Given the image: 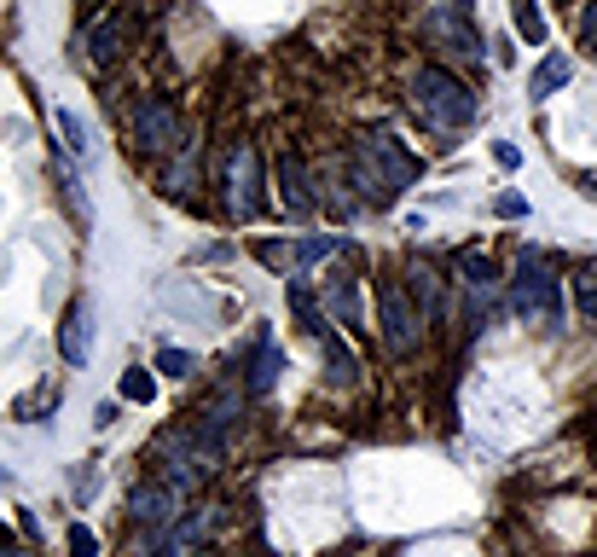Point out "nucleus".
<instances>
[{
	"mask_svg": "<svg viewBox=\"0 0 597 557\" xmlns=\"http://www.w3.org/2000/svg\"><path fill=\"white\" fill-rule=\"evenodd\" d=\"M331 250H336V239H302V244H296V267H314V262H325Z\"/></svg>",
	"mask_w": 597,
	"mask_h": 557,
	"instance_id": "bb28decb",
	"label": "nucleus"
},
{
	"mask_svg": "<svg viewBox=\"0 0 597 557\" xmlns=\"http://www.w3.org/2000/svg\"><path fill=\"white\" fill-rule=\"evenodd\" d=\"M575 291H580V308L597 320V273H580V285H575Z\"/></svg>",
	"mask_w": 597,
	"mask_h": 557,
	"instance_id": "c756f323",
	"label": "nucleus"
},
{
	"mask_svg": "<svg viewBox=\"0 0 597 557\" xmlns=\"http://www.w3.org/2000/svg\"><path fill=\"white\" fill-rule=\"evenodd\" d=\"M325 308L343 320V325H360V285H354V273H325Z\"/></svg>",
	"mask_w": 597,
	"mask_h": 557,
	"instance_id": "f8f14e48",
	"label": "nucleus"
},
{
	"mask_svg": "<svg viewBox=\"0 0 597 557\" xmlns=\"http://www.w3.org/2000/svg\"><path fill=\"white\" fill-rule=\"evenodd\" d=\"M122 36H128L122 18H99L93 30H88V59L93 64H117L122 59Z\"/></svg>",
	"mask_w": 597,
	"mask_h": 557,
	"instance_id": "ddd939ff",
	"label": "nucleus"
},
{
	"mask_svg": "<svg viewBox=\"0 0 597 557\" xmlns=\"http://www.w3.org/2000/svg\"><path fill=\"white\" fill-rule=\"evenodd\" d=\"M158 366H163L169 377H192V354H186V348H163Z\"/></svg>",
	"mask_w": 597,
	"mask_h": 557,
	"instance_id": "cd10ccee",
	"label": "nucleus"
},
{
	"mask_svg": "<svg viewBox=\"0 0 597 557\" xmlns=\"http://www.w3.org/2000/svg\"><path fill=\"white\" fill-rule=\"evenodd\" d=\"M64 546H70V557H99V535L88 523H75L70 535H64Z\"/></svg>",
	"mask_w": 597,
	"mask_h": 557,
	"instance_id": "393cba45",
	"label": "nucleus"
},
{
	"mask_svg": "<svg viewBox=\"0 0 597 557\" xmlns=\"http://www.w3.org/2000/svg\"><path fill=\"white\" fill-rule=\"evenodd\" d=\"M59 186H64V198H70L75 221H88V192H82V181H75V169H70V151L59 158Z\"/></svg>",
	"mask_w": 597,
	"mask_h": 557,
	"instance_id": "b1692460",
	"label": "nucleus"
},
{
	"mask_svg": "<svg viewBox=\"0 0 597 557\" xmlns=\"http://www.w3.org/2000/svg\"><path fill=\"white\" fill-rule=\"evenodd\" d=\"M273 384H279V348H273V337H262V348H255V366H250V389L267 395Z\"/></svg>",
	"mask_w": 597,
	"mask_h": 557,
	"instance_id": "412c9836",
	"label": "nucleus"
},
{
	"mask_svg": "<svg viewBox=\"0 0 597 557\" xmlns=\"http://www.w3.org/2000/svg\"><path fill=\"white\" fill-rule=\"evenodd\" d=\"M59 401H64V384H59V377H47V384H36L30 395L12 401V418H41L47 407H59Z\"/></svg>",
	"mask_w": 597,
	"mask_h": 557,
	"instance_id": "a211bd4d",
	"label": "nucleus"
},
{
	"mask_svg": "<svg viewBox=\"0 0 597 557\" xmlns=\"http://www.w3.org/2000/svg\"><path fill=\"white\" fill-rule=\"evenodd\" d=\"M88 343H93L88 302H70V308H64V325H59V354H64V366H88Z\"/></svg>",
	"mask_w": 597,
	"mask_h": 557,
	"instance_id": "9d476101",
	"label": "nucleus"
},
{
	"mask_svg": "<svg viewBox=\"0 0 597 557\" xmlns=\"http://www.w3.org/2000/svg\"><path fill=\"white\" fill-rule=\"evenodd\" d=\"M510 308L523 320H545L557 332L563 325V278L552 273V262L539 256V250H523V262H516V278H510Z\"/></svg>",
	"mask_w": 597,
	"mask_h": 557,
	"instance_id": "7ed1b4c3",
	"label": "nucleus"
},
{
	"mask_svg": "<svg viewBox=\"0 0 597 557\" xmlns=\"http://www.w3.org/2000/svg\"><path fill=\"white\" fill-rule=\"evenodd\" d=\"M510 23L523 30V41L528 47H539L545 41V18H539V0H510Z\"/></svg>",
	"mask_w": 597,
	"mask_h": 557,
	"instance_id": "4be33fe9",
	"label": "nucleus"
},
{
	"mask_svg": "<svg viewBox=\"0 0 597 557\" xmlns=\"http://www.w3.org/2000/svg\"><path fill=\"white\" fill-rule=\"evenodd\" d=\"M320 343H325V366H331V384H336V389H354V384H360V361H354V348H348L343 337H336V332H325Z\"/></svg>",
	"mask_w": 597,
	"mask_h": 557,
	"instance_id": "4468645a",
	"label": "nucleus"
},
{
	"mask_svg": "<svg viewBox=\"0 0 597 557\" xmlns=\"http://www.w3.org/2000/svg\"><path fill=\"white\" fill-rule=\"evenodd\" d=\"M122 401H134V407H151V401H158V377H151L145 366H128V372H122Z\"/></svg>",
	"mask_w": 597,
	"mask_h": 557,
	"instance_id": "5701e85b",
	"label": "nucleus"
},
{
	"mask_svg": "<svg viewBox=\"0 0 597 557\" xmlns=\"http://www.w3.org/2000/svg\"><path fill=\"white\" fill-rule=\"evenodd\" d=\"M53 129L64 134V151H70L75 163H88V158H93V140H88V129H82V117H75V111H64V105H59V111H53Z\"/></svg>",
	"mask_w": 597,
	"mask_h": 557,
	"instance_id": "6ab92c4d",
	"label": "nucleus"
},
{
	"mask_svg": "<svg viewBox=\"0 0 597 557\" xmlns=\"http://www.w3.org/2000/svg\"><path fill=\"white\" fill-rule=\"evenodd\" d=\"M493 215H499V221H528V198L523 192H499V198H493Z\"/></svg>",
	"mask_w": 597,
	"mask_h": 557,
	"instance_id": "a878e982",
	"label": "nucleus"
},
{
	"mask_svg": "<svg viewBox=\"0 0 597 557\" xmlns=\"http://www.w3.org/2000/svg\"><path fill=\"white\" fill-rule=\"evenodd\" d=\"M291 314L302 320V332H307V337H325V332H331V325H325V308L314 302V291H307L302 278H291Z\"/></svg>",
	"mask_w": 597,
	"mask_h": 557,
	"instance_id": "f3484780",
	"label": "nucleus"
},
{
	"mask_svg": "<svg viewBox=\"0 0 597 557\" xmlns=\"http://www.w3.org/2000/svg\"><path fill=\"white\" fill-rule=\"evenodd\" d=\"M226 204H232V215H244V221H255V215H262V151H255L250 140H244V145H232V169H226Z\"/></svg>",
	"mask_w": 597,
	"mask_h": 557,
	"instance_id": "423d86ee",
	"label": "nucleus"
},
{
	"mask_svg": "<svg viewBox=\"0 0 597 557\" xmlns=\"http://www.w3.org/2000/svg\"><path fill=\"white\" fill-rule=\"evenodd\" d=\"M493 163H499V169H523V151H516L510 140H493Z\"/></svg>",
	"mask_w": 597,
	"mask_h": 557,
	"instance_id": "c85d7f7f",
	"label": "nucleus"
},
{
	"mask_svg": "<svg viewBox=\"0 0 597 557\" xmlns=\"http://www.w3.org/2000/svg\"><path fill=\"white\" fill-rule=\"evenodd\" d=\"M128 517H134V528H151V535H163V528L174 523V488H169V483L134 488V499H128Z\"/></svg>",
	"mask_w": 597,
	"mask_h": 557,
	"instance_id": "1a4fd4ad",
	"label": "nucleus"
},
{
	"mask_svg": "<svg viewBox=\"0 0 597 557\" xmlns=\"http://www.w3.org/2000/svg\"><path fill=\"white\" fill-rule=\"evenodd\" d=\"M279 204L291 210L296 221H307L320 210V192H314V174H307V163L296 158V151H284L279 158Z\"/></svg>",
	"mask_w": 597,
	"mask_h": 557,
	"instance_id": "6e6552de",
	"label": "nucleus"
},
{
	"mask_svg": "<svg viewBox=\"0 0 597 557\" xmlns=\"http://www.w3.org/2000/svg\"><path fill=\"white\" fill-rule=\"evenodd\" d=\"M458 273H464V285H470V291H493V285H499V267H493L482 250H464V256H458Z\"/></svg>",
	"mask_w": 597,
	"mask_h": 557,
	"instance_id": "aec40b11",
	"label": "nucleus"
},
{
	"mask_svg": "<svg viewBox=\"0 0 597 557\" xmlns=\"http://www.w3.org/2000/svg\"><path fill=\"white\" fill-rule=\"evenodd\" d=\"M406 285H412L418 314L435 320V314H441V278H435V267H429V262H412V267H406Z\"/></svg>",
	"mask_w": 597,
	"mask_h": 557,
	"instance_id": "2eb2a0df",
	"label": "nucleus"
},
{
	"mask_svg": "<svg viewBox=\"0 0 597 557\" xmlns=\"http://www.w3.org/2000/svg\"><path fill=\"white\" fill-rule=\"evenodd\" d=\"M418 181V158L388 134V129H366L348 151V186H360V204L388 210L395 198Z\"/></svg>",
	"mask_w": 597,
	"mask_h": 557,
	"instance_id": "f257e3e1",
	"label": "nucleus"
},
{
	"mask_svg": "<svg viewBox=\"0 0 597 557\" xmlns=\"http://www.w3.org/2000/svg\"><path fill=\"white\" fill-rule=\"evenodd\" d=\"M429 30L453 47L458 59H476L482 64V30H476V18H470V7H429Z\"/></svg>",
	"mask_w": 597,
	"mask_h": 557,
	"instance_id": "0eeeda50",
	"label": "nucleus"
},
{
	"mask_svg": "<svg viewBox=\"0 0 597 557\" xmlns=\"http://www.w3.org/2000/svg\"><path fill=\"white\" fill-rule=\"evenodd\" d=\"M580 192H586V198H597V174H580Z\"/></svg>",
	"mask_w": 597,
	"mask_h": 557,
	"instance_id": "473e14b6",
	"label": "nucleus"
},
{
	"mask_svg": "<svg viewBox=\"0 0 597 557\" xmlns=\"http://www.w3.org/2000/svg\"><path fill=\"white\" fill-rule=\"evenodd\" d=\"M377 332H383V348L395 354V361H406V354H418L424 343V314H418V302L406 296L401 278H377Z\"/></svg>",
	"mask_w": 597,
	"mask_h": 557,
	"instance_id": "20e7f679",
	"label": "nucleus"
},
{
	"mask_svg": "<svg viewBox=\"0 0 597 557\" xmlns=\"http://www.w3.org/2000/svg\"><path fill=\"white\" fill-rule=\"evenodd\" d=\"M429 7H476V0H429Z\"/></svg>",
	"mask_w": 597,
	"mask_h": 557,
	"instance_id": "72a5a7b5",
	"label": "nucleus"
},
{
	"mask_svg": "<svg viewBox=\"0 0 597 557\" xmlns=\"http://www.w3.org/2000/svg\"><path fill=\"white\" fill-rule=\"evenodd\" d=\"M580 41L597 47V0H586V12H580Z\"/></svg>",
	"mask_w": 597,
	"mask_h": 557,
	"instance_id": "7c9ffc66",
	"label": "nucleus"
},
{
	"mask_svg": "<svg viewBox=\"0 0 597 557\" xmlns=\"http://www.w3.org/2000/svg\"><path fill=\"white\" fill-rule=\"evenodd\" d=\"M210 528H215V512H203V517H186L169 535V546H163V557H192L203 540H210Z\"/></svg>",
	"mask_w": 597,
	"mask_h": 557,
	"instance_id": "dca6fc26",
	"label": "nucleus"
},
{
	"mask_svg": "<svg viewBox=\"0 0 597 557\" xmlns=\"http://www.w3.org/2000/svg\"><path fill=\"white\" fill-rule=\"evenodd\" d=\"M568 82H575V59H568V53H545L534 64V75H528V99L545 105V99H552L557 88H568Z\"/></svg>",
	"mask_w": 597,
	"mask_h": 557,
	"instance_id": "9b49d317",
	"label": "nucleus"
},
{
	"mask_svg": "<svg viewBox=\"0 0 597 557\" xmlns=\"http://www.w3.org/2000/svg\"><path fill=\"white\" fill-rule=\"evenodd\" d=\"M128 129H134L140 151H151V158H169V151L186 140V134H180V111L169 105L163 93H145L134 105V117H128Z\"/></svg>",
	"mask_w": 597,
	"mask_h": 557,
	"instance_id": "39448f33",
	"label": "nucleus"
},
{
	"mask_svg": "<svg viewBox=\"0 0 597 557\" xmlns=\"http://www.w3.org/2000/svg\"><path fill=\"white\" fill-rule=\"evenodd\" d=\"M93 424H99V429L117 424V401H99V407H93Z\"/></svg>",
	"mask_w": 597,
	"mask_h": 557,
	"instance_id": "2f4dec72",
	"label": "nucleus"
},
{
	"mask_svg": "<svg viewBox=\"0 0 597 557\" xmlns=\"http://www.w3.org/2000/svg\"><path fill=\"white\" fill-rule=\"evenodd\" d=\"M406 99H412V111H418V122L429 134H464L470 122L482 117V99L470 82H458V75L447 64H424V70H412V82H406Z\"/></svg>",
	"mask_w": 597,
	"mask_h": 557,
	"instance_id": "f03ea898",
	"label": "nucleus"
}]
</instances>
